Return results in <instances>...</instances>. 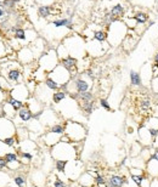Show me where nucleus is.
Returning <instances> with one entry per match:
<instances>
[{
    "label": "nucleus",
    "instance_id": "dca6fc26",
    "mask_svg": "<svg viewBox=\"0 0 158 187\" xmlns=\"http://www.w3.org/2000/svg\"><path fill=\"white\" fill-rule=\"evenodd\" d=\"M60 65H62L66 69H68L69 73L72 74V77H74L78 73V60L74 58L73 56H67V57L60 60Z\"/></svg>",
    "mask_w": 158,
    "mask_h": 187
},
{
    "label": "nucleus",
    "instance_id": "0e129e2a",
    "mask_svg": "<svg viewBox=\"0 0 158 187\" xmlns=\"http://www.w3.org/2000/svg\"><path fill=\"white\" fill-rule=\"evenodd\" d=\"M0 1H1V2H4V1H5V0H0Z\"/></svg>",
    "mask_w": 158,
    "mask_h": 187
},
{
    "label": "nucleus",
    "instance_id": "9b49d317",
    "mask_svg": "<svg viewBox=\"0 0 158 187\" xmlns=\"http://www.w3.org/2000/svg\"><path fill=\"white\" fill-rule=\"evenodd\" d=\"M58 114L56 113V111L52 110V108H44V111L42 112V116L39 118V121H42V124L44 126H52L58 123Z\"/></svg>",
    "mask_w": 158,
    "mask_h": 187
},
{
    "label": "nucleus",
    "instance_id": "e2e57ef3",
    "mask_svg": "<svg viewBox=\"0 0 158 187\" xmlns=\"http://www.w3.org/2000/svg\"><path fill=\"white\" fill-rule=\"evenodd\" d=\"M0 6H2V2H1V1H0Z\"/></svg>",
    "mask_w": 158,
    "mask_h": 187
},
{
    "label": "nucleus",
    "instance_id": "a878e982",
    "mask_svg": "<svg viewBox=\"0 0 158 187\" xmlns=\"http://www.w3.org/2000/svg\"><path fill=\"white\" fill-rule=\"evenodd\" d=\"M35 150H37V145H35V142H34L33 140L26 139V140L21 141V152H29V153H32Z\"/></svg>",
    "mask_w": 158,
    "mask_h": 187
},
{
    "label": "nucleus",
    "instance_id": "e433bc0d",
    "mask_svg": "<svg viewBox=\"0 0 158 187\" xmlns=\"http://www.w3.org/2000/svg\"><path fill=\"white\" fill-rule=\"evenodd\" d=\"M133 17H134V20L136 21L137 24H144V23H146L148 21V15L145 13V12H139Z\"/></svg>",
    "mask_w": 158,
    "mask_h": 187
},
{
    "label": "nucleus",
    "instance_id": "6e6552de",
    "mask_svg": "<svg viewBox=\"0 0 158 187\" xmlns=\"http://www.w3.org/2000/svg\"><path fill=\"white\" fill-rule=\"evenodd\" d=\"M16 131H17V128L13 121L10 118L0 116V140L15 136Z\"/></svg>",
    "mask_w": 158,
    "mask_h": 187
},
{
    "label": "nucleus",
    "instance_id": "603ef678",
    "mask_svg": "<svg viewBox=\"0 0 158 187\" xmlns=\"http://www.w3.org/2000/svg\"><path fill=\"white\" fill-rule=\"evenodd\" d=\"M100 106L102 108H105L106 111H111V106L108 103V101L106 99H100Z\"/></svg>",
    "mask_w": 158,
    "mask_h": 187
},
{
    "label": "nucleus",
    "instance_id": "79ce46f5",
    "mask_svg": "<svg viewBox=\"0 0 158 187\" xmlns=\"http://www.w3.org/2000/svg\"><path fill=\"white\" fill-rule=\"evenodd\" d=\"M2 141H4L5 145H7V146H9V147H11V148H13V147L17 145V142H20L16 135H15V136H11V137H7V139H4Z\"/></svg>",
    "mask_w": 158,
    "mask_h": 187
},
{
    "label": "nucleus",
    "instance_id": "1a4fd4ad",
    "mask_svg": "<svg viewBox=\"0 0 158 187\" xmlns=\"http://www.w3.org/2000/svg\"><path fill=\"white\" fill-rule=\"evenodd\" d=\"M9 96H11L13 99H17L22 102H27L28 99L31 97V91L27 86V84L24 83H18V84H15L12 85L11 90L9 92Z\"/></svg>",
    "mask_w": 158,
    "mask_h": 187
},
{
    "label": "nucleus",
    "instance_id": "338daca9",
    "mask_svg": "<svg viewBox=\"0 0 158 187\" xmlns=\"http://www.w3.org/2000/svg\"><path fill=\"white\" fill-rule=\"evenodd\" d=\"M17 1H18V0H17Z\"/></svg>",
    "mask_w": 158,
    "mask_h": 187
},
{
    "label": "nucleus",
    "instance_id": "f257e3e1",
    "mask_svg": "<svg viewBox=\"0 0 158 187\" xmlns=\"http://www.w3.org/2000/svg\"><path fill=\"white\" fill-rule=\"evenodd\" d=\"M22 67L18 61H10L7 60L2 65H0V74L5 78L11 85L22 83Z\"/></svg>",
    "mask_w": 158,
    "mask_h": 187
},
{
    "label": "nucleus",
    "instance_id": "8fccbe9b",
    "mask_svg": "<svg viewBox=\"0 0 158 187\" xmlns=\"http://www.w3.org/2000/svg\"><path fill=\"white\" fill-rule=\"evenodd\" d=\"M151 176L147 174L146 176H145V179L142 180V182H141V185H140V187H151Z\"/></svg>",
    "mask_w": 158,
    "mask_h": 187
},
{
    "label": "nucleus",
    "instance_id": "4be33fe9",
    "mask_svg": "<svg viewBox=\"0 0 158 187\" xmlns=\"http://www.w3.org/2000/svg\"><path fill=\"white\" fill-rule=\"evenodd\" d=\"M128 184V179L122 175H111L107 180L108 187H124Z\"/></svg>",
    "mask_w": 158,
    "mask_h": 187
},
{
    "label": "nucleus",
    "instance_id": "72a5a7b5",
    "mask_svg": "<svg viewBox=\"0 0 158 187\" xmlns=\"http://www.w3.org/2000/svg\"><path fill=\"white\" fill-rule=\"evenodd\" d=\"M142 148H144V146L140 142H134L133 146H131V148H130V155H131V157H137V155H140Z\"/></svg>",
    "mask_w": 158,
    "mask_h": 187
},
{
    "label": "nucleus",
    "instance_id": "2eb2a0df",
    "mask_svg": "<svg viewBox=\"0 0 158 187\" xmlns=\"http://www.w3.org/2000/svg\"><path fill=\"white\" fill-rule=\"evenodd\" d=\"M137 135H139V139H140V143L144 146V147H151L152 143H153V137L150 132V129L147 128L146 125H142L137 130Z\"/></svg>",
    "mask_w": 158,
    "mask_h": 187
},
{
    "label": "nucleus",
    "instance_id": "473e14b6",
    "mask_svg": "<svg viewBox=\"0 0 158 187\" xmlns=\"http://www.w3.org/2000/svg\"><path fill=\"white\" fill-rule=\"evenodd\" d=\"M6 102H9L16 111L21 110L23 106L26 105L24 102H22V101H20V100H17V99H13V97H11V96H9V99H6Z\"/></svg>",
    "mask_w": 158,
    "mask_h": 187
},
{
    "label": "nucleus",
    "instance_id": "ea45409f",
    "mask_svg": "<svg viewBox=\"0 0 158 187\" xmlns=\"http://www.w3.org/2000/svg\"><path fill=\"white\" fill-rule=\"evenodd\" d=\"M20 157H21V163L22 164H28L31 163V160L33 159V154L29 153V152H21L20 153Z\"/></svg>",
    "mask_w": 158,
    "mask_h": 187
},
{
    "label": "nucleus",
    "instance_id": "a211bd4d",
    "mask_svg": "<svg viewBox=\"0 0 158 187\" xmlns=\"http://www.w3.org/2000/svg\"><path fill=\"white\" fill-rule=\"evenodd\" d=\"M31 47V50L33 51L35 58H39L40 56L44 54V50H45V42L42 39V38H37L33 43L28 45Z\"/></svg>",
    "mask_w": 158,
    "mask_h": 187
},
{
    "label": "nucleus",
    "instance_id": "7c9ffc66",
    "mask_svg": "<svg viewBox=\"0 0 158 187\" xmlns=\"http://www.w3.org/2000/svg\"><path fill=\"white\" fill-rule=\"evenodd\" d=\"M92 39L96 40V42H100V43H106L107 42V32H105V31H95L94 35H92Z\"/></svg>",
    "mask_w": 158,
    "mask_h": 187
},
{
    "label": "nucleus",
    "instance_id": "bb28decb",
    "mask_svg": "<svg viewBox=\"0 0 158 187\" xmlns=\"http://www.w3.org/2000/svg\"><path fill=\"white\" fill-rule=\"evenodd\" d=\"M110 13L112 15L116 20H121L123 17V15H124V6L121 5V4H117V5H114L112 9H111Z\"/></svg>",
    "mask_w": 158,
    "mask_h": 187
},
{
    "label": "nucleus",
    "instance_id": "7ed1b4c3",
    "mask_svg": "<svg viewBox=\"0 0 158 187\" xmlns=\"http://www.w3.org/2000/svg\"><path fill=\"white\" fill-rule=\"evenodd\" d=\"M128 35L126 24L122 20L114 21L108 26V32H107V43L112 46H117L121 43H123L125 37Z\"/></svg>",
    "mask_w": 158,
    "mask_h": 187
},
{
    "label": "nucleus",
    "instance_id": "b1692460",
    "mask_svg": "<svg viewBox=\"0 0 158 187\" xmlns=\"http://www.w3.org/2000/svg\"><path fill=\"white\" fill-rule=\"evenodd\" d=\"M51 26L54 28H67V29H72L73 28V23L71 18H58V20H54L51 22Z\"/></svg>",
    "mask_w": 158,
    "mask_h": 187
},
{
    "label": "nucleus",
    "instance_id": "4d7b16f0",
    "mask_svg": "<svg viewBox=\"0 0 158 187\" xmlns=\"http://www.w3.org/2000/svg\"><path fill=\"white\" fill-rule=\"evenodd\" d=\"M101 182H106V179L102 175L95 176V184H101Z\"/></svg>",
    "mask_w": 158,
    "mask_h": 187
},
{
    "label": "nucleus",
    "instance_id": "6e6d98bb",
    "mask_svg": "<svg viewBox=\"0 0 158 187\" xmlns=\"http://www.w3.org/2000/svg\"><path fill=\"white\" fill-rule=\"evenodd\" d=\"M5 168H7V162L5 160L4 157H0V170H2Z\"/></svg>",
    "mask_w": 158,
    "mask_h": 187
},
{
    "label": "nucleus",
    "instance_id": "a19ab883",
    "mask_svg": "<svg viewBox=\"0 0 158 187\" xmlns=\"http://www.w3.org/2000/svg\"><path fill=\"white\" fill-rule=\"evenodd\" d=\"M67 160H55V168L58 173H65L67 168Z\"/></svg>",
    "mask_w": 158,
    "mask_h": 187
},
{
    "label": "nucleus",
    "instance_id": "c9c22d12",
    "mask_svg": "<svg viewBox=\"0 0 158 187\" xmlns=\"http://www.w3.org/2000/svg\"><path fill=\"white\" fill-rule=\"evenodd\" d=\"M94 100V95L91 91H86V92H81L79 94V97H78V102H90Z\"/></svg>",
    "mask_w": 158,
    "mask_h": 187
},
{
    "label": "nucleus",
    "instance_id": "423d86ee",
    "mask_svg": "<svg viewBox=\"0 0 158 187\" xmlns=\"http://www.w3.org/2000/svg\"><path fill=\"white\" fill-rule=\"evenodd\" d=\"M58 65H60V58L57 56L56 50H52V49L44 52L38 58V67L45 71L47 74L52 72Z\"/></svg>",
    "mask_w": 158,
    "mask_h": 187
},
{
    "label": "nucleus",
    "instance_id": "58836bf2",
    "mask_svg": "<svg viewBox=\"0 0 158 187\" xmlns=\"http://www.w3.org/2000/svg\"><path fill=\"white\" fill-rule=\"evenodd\" d=\"M49 130L52 132H56V134H58V135H65V125L57 123V124H55V125L50 126Z\"/></svg>",
    "mask_w": 158,
    "mask_h": 187
},
{
    "label": "nucleus",
    "instance_id": "c85d7f7f",
    "mask_svg": "<svg viewBox=\"0 0 158 187\" xmlns=\"http://www.w3.org/2000/svg\"><path fill=\"white\" fill-rule=\"evenodd\" d=\"M80 110L83 111L86 116H90L91 113L94 112V108H95V103L94 101H90V102H78Z\"/></svg>",
    "mask_w": 158,
    "mask_h": 187
},
{
    "label": "nucleus",
    "instance_id": "4468645a",
    "mask_svg": "<svg viewBox=\"0 0 158 187\" xmlns=\"http://www.w3.org/2000/svg\"><path fill=\"white\" fill-rule=\"evenodd\" d=\"M33 119V113L31 112V110L27 107V105H24L21 110L17 111V114L16 117L12 119L13 123L17 125V124H24V123H28L29 121Z\"/></svg>",
    "mask_w": 158,
    "mask_h": 187
},
{
    "label": "nucleus",
    "instance_id": "f3484780",
    "mask_svg": "<svg viewBox=\"0 0 158 187\" xmlns=\"http://www.w3.org/2000/svg\"><path fill=\"white\" fill-rule=\"evenodd\" d=\"M107 43V42H106ZM107 50V46L103 47V43L100 42H96V40H91L86 45V51L89 52L90 56H101V54H103L105 51Z\"/></svg>",
    "mask_w": 158,
    "mask_h": 187
},
{
    "label": "nucleus",
    "instance_id": "f704fd0d",
    "mask_svg": "<svg viewBox=\"0 0 158 187\" xmlns=\"http://www.w3.org/2000/svg\"><path fill=\"white\" fill-rule=\"evenodd\" d=\"M44 84H45L47 88L50 89L51 91H57V90H60V85L57 84L56 81L52 79V78H50V77H47L44 80Z\"/></svg>",
    "mask_w": 158,
    "mask_h": 187
},
{
    "label": "nucleus",
    "instance_id": "bf43d9fd",
    "mask_svg": "<svg viewBox=\"0 0 158 187\" xmlns=\"http://www.w3.org/2000/svg\"><path fill=\"white\" fill-rule=\"evenodd\" d=\"M151 158H152V159H155V160H158V150H155V151H153V153H152V155H151Z\"/></svg>",
    "mask_w": 158,
    "mask_h": 187
},
{
    "label": "nucleus",
    "instance_id": "c756f323",
    "mask_svg": "<svg viewBox=\"0 0 158 187\" xmlns=\"http://www.w3.org/2000/svg\"><path fill=\"white\" fill-rule=\"evenodd\" d=\"M67 92H65V91H62V90H57V91H54V95H52V102L55 103V105H58V103H61L63 100L67 97Z\"/></svg>",
    "mask_w": 158,
    "mask_h": 187
},
{
    "label": "nucleus",
    "instance_id": "9d476101",
    "mask_svg": "<svg viewBox=\"0 0 158 187\" xmlns=\"http://www.w3.org/2000/svg\"><path fill=\"white\" fill-rule=\"evenodd\" d=\"M135 106L139 111V114L142 117V116H147L148 112L153 108V102L148 95L142 94L135 100Z\"/></svg>",
    "mask_w": 158,
    "mask_h": 187
},
{
    "label": "nucleus",
    "instance_id": "3c124183",
    "mask_svg": "<svg viewBox=\"0 0 158 187\" xmlns=\"http://www.w3.org/2000/svg\"><path fill=\"white\" fill-rule=\"evenodd\" d=\"M35 2H38V4H39V6H42V5L51 6V5L55 2V0H35Z\"/></svg>",
    "mask_w": 158,
    "mask_h": 187
},
{
    "label": "nucleus",
    "instance_id": "ddd939ff",
    "mask_svg": "<svg viewBox=\"0 0 158 187\" xmlns=\"http://www.w3.org/2000/svg\"><path fill=\"white\" fill-rule=\"evenodd\" d=\"M35 60L33 51L31 50L29 46H22L18 51H17V61L22 65H31Z\"/></svg>",
    "mask_w": 158,
    "mask_h": 187
},
{
    "label": "nucleus",
    "instance_id": "de8ad7c7",
    "mask_svg": "<svg viewBox=\"0 0 158 187\" xmlns=\"http://www.w3.org/2000/svg\"><path fill=\"white\" fill-rule=\"evenodd\" d=\"M21 160L18 159V160H16V162H11V163H7V168L10 169V170H18L20 168H21Z\"/></svg>",
    "mask_w": 158,
    "mask_h": 187
},
{
    "label": "nucleus",
    "instance_id": "5fc2aeb1",
    "mask_svg": "<svg viewBox=\"0 0 158 187\" xmlns=\"http://www.w3.org/2000/svg\"><path fill=\"white\" fill-rule=\"evenodd\" d=\"M6 15H7V11H6L4 7H1V6H0V22H4V20H5Z\"/></svg>",
    "mask_w": 158,
    "mask_h": 187
},
{
    "label": "nucleus",
    "instance_id": "864d4df0",
    "mask_svg": "<svg viewBox=\"0 0 158 187\" xmlns=\"http://www.w3.org/2000/svg\"><path fill=\"white\" fill-rule=\"evenodd\" d=\"M54 187H67V184L61 179H56L54 181Z\"/></svg>",
    "mask_w": 158,
    "mask_h": 187
},
{
    "label": "nucleus",
    "instance_id": "cd10ccee",
    "mask_svg": "<svg viewBox=\"0 0 158 187\" xmlns=\"http://www.w3.org/2000/svg\"><path fill=\"white\" fill-rule=\"evenodd\" d=\"M54 12V6H45V5H42L38 7V15L42 17V18H47L49 16H51V13Z\"/></svg>",
    "mask_w": 158,
    "mask_h": 187
},
{
    "label": "nucleus",
    "instance_id": "69168bd1",
    "mask_svg": "<svg viewBox=\"0 0 158 187\" xmlns=\"http://www.w3.org/2000/svg\"><path fill=\"white\" fill-rule=\"evenodd\" d=\"M71 1H74V0H71Z\"/></svg>",
    "mask_w": 158,
    "mask_h": 187
},
{
    "label": "nucleus",
    "instance_id": "49530a36",
    "mask_svg": "<svg viewBox=\"0 0 158 187\" xmlns=\"http://www.w3.org/2000/svg\"><path fill=\"white\" fill-rule=\"evenodd\" d=\"M6 56H7V45L5 44V42L0 39V60Z\"/></svg>",
    "mask_w": 158,
    "mask_h": 187
},
{
    "label": "nucleus",
    "instance_id": "6ab92c4d",
    "mask_svg": "<svg viewBox=\"0 0 158 187\" xmlns=\"http://www.w3.org/2000/svg\"><path fill=\"white\" fill-rule=\"evenodd\" d=\"M61 137H62V135H58L56 132H52V131H46L44 132L43 135H42V139H43V141L45 143L46 146H49V147H52V146H55L56 143H58L61 141Z\"/></svg>",
    "mask_w": 158,
    "mask_h": 187
},
{
    "label": "nucleus",
    "instance_id": "f03ea898",
    "mask_svg": "<svg viewBox=\"0 0 158 187\" xmlns=\"http://www.w3.org/2000/svg\"><path fill=\"white\" fill-rule=\"evenodd\" d=\"M51 157L55 160H67L72 162L77 159V150L73 142H62L60 141L51 147Z\"/></svg>",
    "mask_w": 158,
    "mask_h": 187
},
{
    "label": "nucleus",
    "instance_id": "39448f33",
    "mask_svg": "<svg viewBox=\"0 0 158 187\" xmlns=\"http://www.w3.org/2000/svg\"><path fill=\"white\" fill-rule=\"evenodd\" d=\"M63 44L66 46L69 56H73L77 60L83 57L86 51V46L84 44V40L78 35H71V37L66 38Z\"/></svg>",
    "mask_w": 158,
    "mask_h": 187
},
{
    "label": "nucleus",
    "instance_id": "20e7f679",
    "mask_svg": "<svg viewBox=\"0 0 158 187\" xmlns=\"http://www.w3.org/2000/svg\"><path fill=\"white\" fill-rule=\"evenodd\" d=\"M65 134L71 140V142H81L86 137L85 126L76 121H67L65 124Z\"/></svg>",
    "mask_w": 158,
    "mask_h": 187
},
{
    "label": "nucleus",
    "instance_id": "aec40b11",
    "mask_svg": "<svg viewBox=\"0 0 158 187\" xmlns=\"http://www.w3.org/2000/svg\"><path fill=\"white\" fill-rule=\"evenodd\" d=\"M27 129L29 130L31 134H38V135H43L45 132V126L42 124V121L39 119H32L28 121L27 124Z\"/></svg>",
    "mask_w": 158,
    "mask_h": 187
},
{
    "label": "nucleus",
    "instance_id": "052dcab7",
    "mask_svg": "<svg viewBox=\"0 0 158 187\" xmlns=\"http://www.w3.org/2000/svg\"><path fill=\"white\" fill-rule=\"evenodd\" d=\"M152 147L155 148V150H158V136L153 140V143H152Z\"/></svg>",
    "mask_w": 158,
    "mask_h": 187
},
{
    "label": "nucleus",
    "instance_id": "2f4dec72",
    "mask_svg": "<svg viewBox=\"0 0 158 187\" xmlns=\"http://www.w3.org/2000/svg\"><path fill=\"white\" fill-rule=\"evenodd\" d=\"M130 83L134 86L141 85V76L135 71H130Z\"/></svg>",
    "mask_w": 158,
    "mask_h": 187
},
{
    "label": "nucleus",
    "instance_id": "680f3d73",
    "mask_svg": "<svg viewBox=\"0 0 158 187\" xmlns=\"http://www.w3.org/2000/svg\"><path fill=\"white\" fill-rule=\"evenodd\" d=\"M96 186L97 187H108V185H107V181H106V182H101V184H96Z\"/></svg>",
    "mask_w": 158,
    "mask_h": 187
},
{
    "label": "nucleus",
    "instance_id": "412c9836",
    "mask_svg": "<svg viewBox=\"0 0 158 187\" xmlns=\"http://www.w3.org/2000/svg\"><path fill=\"white\" fill-rule=\"evenodd\" d=\"M78 184L81 187H92L95 184V176L91 174V171H84L78 177Z\"/></svg>",
    "mask_w": 158,
    "mask_h": 187
},
{
    "label": "nucleus",
    "instance_id": "09e8293b",
    "mask_svg": "<svg viewBox=\"0 0 158 187\" xmlns=\"http://www.w3.org/2000/svg\"><path fill=\"white\" fill-rule=\"evenodd\" d=\"M151 89H152V91L156 95H158V77L152 78V80H151Z\"/></svg>",
    "mask_w": 158,
    "mask_h": 187
},
{
    "label": "nucleus",
    "instance_id": "37998d69",
    "mask_svg": "<svg viewBox=\"0 0 158 187\" xmlns=\"http://www.w3.org/2000/svg\"><path fill=\"white\" fill-rule=\"evenodd\" d=\"M4 158H5V160L7 162V163H11V162H16V160H18V154L16 153V152H9V153H6L4 155Z\"/></svg>",
    "mask_w": 158,
    "mask_h": 187
},
{
    "label": "nucleus",
    "instance_id": "13d9d810",
    "mask_svg": "<svg viewBox=\"0 0 158 187\" xmlns=\"http://www.w3.org/2000/svg\"><path fill=\"white\" fill-rule=\"evenodd\" d=\"M151 187H158V177L152 179V181H151Z\"/></svg>",
    "mask_w": 158,
    "mask_h": 187
},
{
    "label": "nucleus",
    "instance_id": "c03bdc74",
    "mask_svg": "<svg viewBox=\"0 0 158 187\" xmlns=\"http://www.w3.org/2000/svg\"><path fill=\"white\" fill-rule=\"evenodd\" d=\"M11 152V147H9L7 145H5L2 140H0V157H4L6 153Z\"/></svg>",
    "mask_w": 158,
    "mask_h": 187
},
{
    "label": "nucleus",
    "instance_id": "f8f14e48",
    "mask_svg": "<svg viewBox=\"0 0 158 187\" xmlns=\"http://www.w3.org/2000/svg\"><path fill=\"white\" fill-rule=\"evenodd\" d=\"M51 92L52 91L47 88L44 83H42V84L37 85V88L34 90V96L44 105V103H49L50 101H52V95L54 94H51Z\"/></svg>",
    "mask_w": 158,
    "mask_h": 187
},
{
    "label": "nucleus",
    "instance_id": "a18cd8bd",
    "mask_svg": "<svg viewBox=\"0 0 158 187\" xmlns=\"http://www.w3.org/2000/svg\"><path fill=\"white\" fill-rule=\"evenodd\" d=\"M13 182L18 187H26V179L22 175H17L13 177Z\"/></svg>",
    "mask_w": 158,
    "mask_h": 187
},
{
    "label": "nucleus",
    "instance_id": "5701e85b",
    "mask_svg": "<svg viewBox=\"0 0 158 187\" xmlns=\"http://www.w3.org/2000/svg\"><path fill=\"white\" fill-rule=\"evenodd\" d=\"M146 173L151 176L152 179L158 177V160H155L150 158L146 163Z\"/></svg>",
    "mask_w": 158,
    "mask_h": 187
},
{
    "label": "nucleus",
    "instance_id": "0eeeda50",
    "mask_svg": "<svg viewBox=\"0 0 158 187\" xmlns=\"http://www.w3.org/2000/svg\"><path fill=\"white\" fill-rule=\"evenodd\" d=\"M47 77L52 78L57 84L60 85V88H61L62 85L68 84V83L71 81V79H72V74H71V73H69V71L66 69V68L62 66V65H58V66H57L52 72H50V73L47 74Z\"/></svg>",
    "mask_w": 158,
    "mask_h": 187
},
{
    "label": "nucleus",
    "instance_id": "4c0bfd02",
    "mask_svg": "<svg viewBox=\"0 0 158 187\" xmlns=\"http://www.w3.org/2000/svg\"><path fill=\"white\" fill-rule=\"evenodd\" d=\"M146 175H147V173H144V174H130V177H131L133 182L135 184L136 186L140 187L141 182H142V180L145 179V176Z\"/></svg>",
    "mask_w": 158,
    "mask_h": 187
},
{
    "label": "nucleus",
    "instance_id": "393cba45",
    "mask_svg": "<svg viewBox=\"0 0 158 187\" xmlns=\"http://www.w3.org/2000/svg\"><path fill=\"white\" fill-rule=\"evenodd\" d=\"M17 114V111L12 107L9 102H4L2 103V117H6V118H10V119H13Z\"/></svg>",
    "mask_w": 158,
    "mask_h": 187
}]
</instances>
